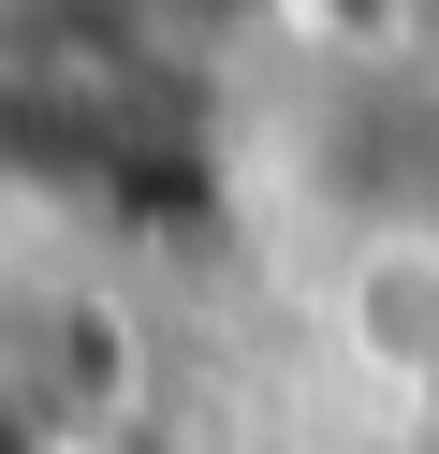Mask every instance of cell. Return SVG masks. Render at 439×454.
Segmentation results:
<instances>
[{"mask_svg": "<svg viewBox=\"0 0 439 454\" xmlns=\"http://www.w3.org/2000/svg\"><path fill=\"white\" fill-rule=\"evenodd\" d=\"M322 323H337V352L366 366V381H439V220H380V235H351Z\"/></svg>", "mask_w": 439, "mask_h": 454, "instance_id": "1", "label": "cell"}, {"mask_svg": "<svg viewBox=\"0 0 439 454\" xmlns=\"http://www.w3.org/2000/svg\"><path fill=\"white\" fill-rule=\"evenodd\" d=\"M161 15H205V30H234V15H263V0H161Z\"/></svg>", "mask_w": 439, "mask_h": 454, "instance_id": "2", "label": "cell"}]
</instances>
